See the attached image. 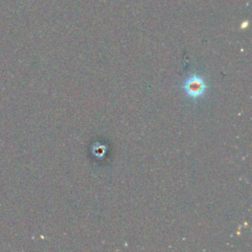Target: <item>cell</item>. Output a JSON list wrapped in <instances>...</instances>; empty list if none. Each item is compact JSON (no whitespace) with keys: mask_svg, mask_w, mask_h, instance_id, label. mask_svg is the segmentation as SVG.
<instances>
[{"mask_svg":"<svg viewBox=\"0 0 252 252\" xmlns=\"http://www.w3.org/2000/svg\"><path fill=\"white\" fill-rule=\"evenodd\" d=\"M206 88L207 86L205 81L197 75L189 77L185 81L183 87L186 94L191 98H199L202 96L206 91Z\"/></svg>","mask_w":252,"mask_h":252,"instance_id":"obj_1","label":"cell"}]
</instances>
